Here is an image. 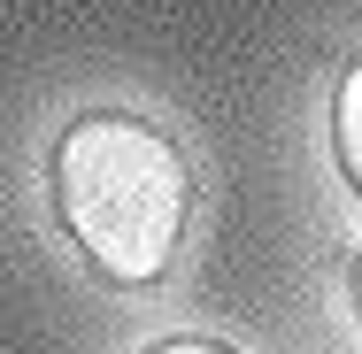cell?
I'll list each match as a JSON object with an SVG mask.
<instances>
[{
    "label": "cell",
    "mask_w": 362,
    "mask_h": 354,
    "mask_svg": "<svg viewBox=\"0 0 362 354\" xmlns=\"http://www.w3.org/2000/svg\"><path fill=\"white\" fill-rule=\"evenodd\" d=\"M54 216L108 285H154L193 223V170L162 124L85 108L54 139Z\"/></svg>",
    "instance_id": "6da1fadb"
},
{
    "label": "cell",
    "mask_w": 362,
    "mask_h": 354,
    "mask_svg": "<svg viewBox=\"0 0 362 354\" xmlns=\"http://www.w3.org/2000/svg\"><path fill=\"white\" fill-rule=\"evenodd\" d=\"M332 154H339L347 185L362 193V54L339 70V93H332Z\"/></svg>",
    "instance_id": "7a4b0ae2"
},
{
    "label": "cell",
    "mask_w": 362,
    "mask_h": 354,
    "mask_svg": "<svg viewBox=\"0 0 362 354\" xmlns=\"http://www.w3.org/2000/svg\"><path fill=\"white\" fill-rule=\"evenodd\" d=\"M146 354H239V347H223V339H162V347H146Z\"/></svg>",
    "instance_id": "3957f363"
},
{
    "label": "cell",
    "mask_w": 362,
    "mask_h": 354,
    "mask_svg": "<svg viewBox=\"0 0 362 354\" xmlns=\"http://www.w3.org/2000/svg\"><path fill=\"white\" fill-rule=\"evenodd\" d=\"M347 293H355V316H362V254H355V270H347Z\"/></svg>",
    "instance_id": "277c9868"
}]
</instances>
